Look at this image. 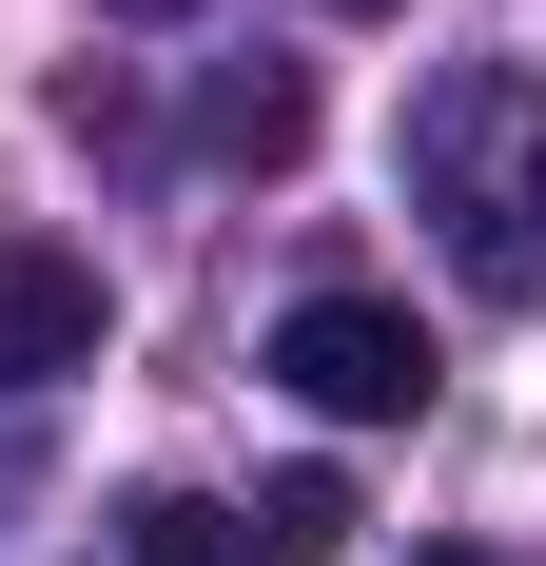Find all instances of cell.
<instances>
[{
  "label": "cell",
  "instance_id": "cell-1",
  "mask_svg": "<svg viewBox=\"0 0 546 566\" xmlns=\"http://www.w3.org/2000/svg\"><path fill=\"white\" fill-rule=\"evenodd\" d=\"M410 196L449 216V254L489 293H546V78H449L410 117Z\"/></svg>",
  "mask_w": 546,
  "mask_h": 566
},
{
  "label": "cell",
  "instance_id": "cell-2",
  "mask_svg": "<svg viewBox=\"0 0 546 566\" xmlns=\"http://www.w3.org/2000/svg\"><path fill=\"white\" fill-rule=\"evenodd\" d=\"M273 391L332 410V430H410V410L449 391V352L410 333L390 293H293V313H273Z\"/></svg>",
  "mask_w": 546,
  "mask_h": 566
},
{
  "label": "cell",
  "instance_id": "cell-3",
  "mask_svg": "<svg viewBox=\"0 0 546 566\" xmlns=\"http://www.w3.org/2000/svg\"><path fill=\"white\" fill-rule=\"evenodd\" d=\"M117 293L98 254H59V234H0V391H59V371H98Z\"/></svg>",
  "mask_w": 546,
  "mask_h": 566
},
{
  "label": "cell",
  "instance_id": "cell-4",
  "mask_svg": "<svg viewBox=\"0 0 546 566\" xmlns=\"http://www.w3.org/2000/svg\"><path fill=\"white\" fill-rule=\"evenodd\" d=\"M196 137H216L234 176H293V157H313V78H293V59H234L216 98H196Z\"/></svg>",
  "mask_w": 546,
  "mask_h": 566
},
{
  "label": "cell",
  "instance_id": "cell-5",
  "mask_svg": "<svg viewBox=\"0 0 546 566\" xmlns=\"http://www.w3.org/2000/svg\"><path fill=\"white\" fill-rule=\"evenodd\" d=\"M117 566H293V547H273L254 509H196V489H157V509L117 527Z\"/></svg>",
  "mask_w": 546,
  "mask_h": 566
},
{
  "label": "cell",
  "instance_id": "cell-6",
  "mask_svg": "<svg viewBox=\"0 0 546 566\" xmlns=\"http://www.w3.org/2000/svg\"><path fill=\"white\" fill-rule=\"evenodd\" d=\"M410 566H507V547H469V527H430V547H410Z\"/></svg>",
  "mask_w": 546,
  "mask_h": 566
},
{
  "label": "cell",
  "instance_id": "cell-7",
  "mask_svg": "<svg viewBox=\"0 0 546 566\" xmlns=\"http://www.w3.org/2000/svg\"><path fill=\"white\" fill-rule=\"evenodd\" d=\"M98 20H196V0H98Z\"/></svg>",
  "mask_w": 546,
  "mask_h": 566
},
{
  "label": "cell",
  "instance_id": "cell-8",
  "mask_svg": "<svg viewBox=\"0 0 546 566\" xmlns=\"http://www.w3.org/2000/svg\"><path fill=\"white\" fill-rule=\"evenodd\" d=\"M332 20H410V0H332Z\"/></svg>",
  "mask_w": 546,
  "mask_h": 566
}]
</instances>
